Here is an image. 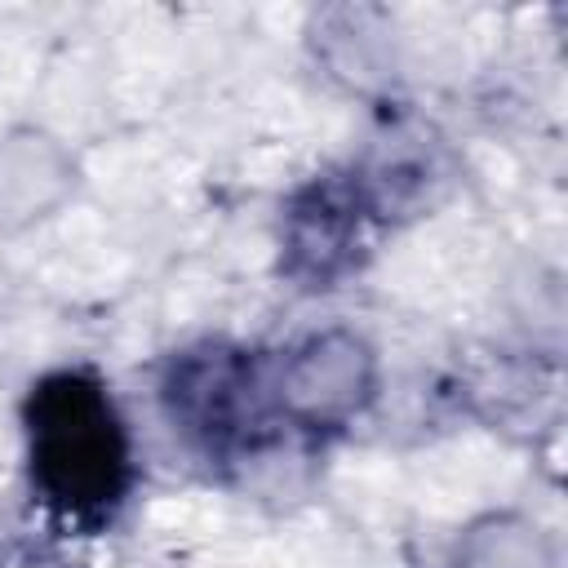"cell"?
<instances>
[{"instance_id":"9","label":"cell","mask_w":568,"mask_h":568,"mask_svg":"<svg viewBox=\"0 0 568 568\" xmlns=\"http://www.w3.org/2000/svg\"><path fill=\"white\" fill-rule=\"evenodd\" d=\"M448 568H564L555 532L524 510H484L457 528Z\"/></svg>"},{"instance_id":"10","label":"cell","mask_w":568,"mask_h":568,"mask_svg":"<svg viewBox=\"0 0 568 568\" xmlns=\"http://www.w3.org/2000/svg\"><path fill=\"white\" fill-rule=\"evenodd\" d=\"M0 568H84L71 550V537L58 528L44 532H13L0 541Z\"/></svg>"},{"instance_id":"8","label":"cell","mask_w":568,"mask_h":568,"mask_svg":"<svg viewBox=\"0 0 568 568\" xmlns=\"http://www.w3.org/2000/svg\"><path fill=\"white\" fill-rule=\"evenodd\" d=\"M80 182V164L62 138L36 124L0 133V231L18 235L49 222Z\"/></svg>"},{"instance_id":"6","label":"cell","mask_w":568,"mask_h":568,"mask_svg":"<svg viewBox=\"0 0 568 568\" xmlns=\"http://www.w3.org/2000/svg\"><path fill=\"white\" fill-rule=\"evenodd\" d=\"M306 53L346 93L377 98L395 84V18L382 4H320L306 18Z\"/></svg>"},{"instance_id":"2","label":"cell","mask_w":568,"mask_h":568,"mask_svg":"<svg viewBox=\"0 0 568 568\" xmlns=\"http://www.w3.org/2000/svg\"><path fill=\"white\" fill-rule=\"evenodd\" d=\"M155 404L204 462L248 457L280 426L266 395V355L235 337H195L169 351L155 373Z\"/></svg>"},{"instance_id":"1","label":"cell","mask_w":568,"mask_h":568,"mask_svg":"<svg viewBox=\"0 0 568 568\" xmlns=\"http://www.w3.org/2000/svg\"><path fill=\"white\" fill-rule=\"evenodd\" d=\"M22 466L31 497L67 537L102 532L138 488V448L111 382L89 364H58L22 395Z\"/></svg>"},{"instance_id":"5","label":"cell","mask_w":568,"mask_h":568,"mask_svg":"<svg viewBox=\"0 0 568 568\" xmlns=\"http://www.w3.org/2000/svg\"><path fill=\"white\" fill-rule=\"evenodd\" d=\"M346 169L377 231L430 217L457 186V151L426 115L413 111L386 115Z\"/></svg>"},{"instance_id":"4","label":"cell","mask_w":568,"mask_h":568,"mask_svg":"<svg viewBox=\"0 0 568 568\" xmlns=\"http://www.w3.org/2000/svg\"><path fill=\"white\" fill-rule=\"evenodd\" d=\"M373 222L346 164L302 178L275 217V271L297 293L342 288L373 248Z\"/></svg>"},{"instance_id":"3","label":"cell","mask_w":568,"mask_h":568,"mask_svg":"<svg viewBox=\"0 0 568 568\" xmlns=\"http://www.w3.org/2000/svg\"><path fill=\"white\" fill-rule=\"evenodd\" d=\"M266 395L280 426L342 435L382 395V355L355 324H315L266 355Z\"/></svg>"},{"instance_id":"7","label":"cell","mask_w":568,"mask_h":568,"mask_svg":"<svg viewBox=\"0 0 568 568\" xmlns=\"http://www.w3.org/2000/svg\"><path fill=\"white\" fill-rule=\"evenodd\" d=\"M462 399L493 430H555L559 364L537 351H488L462 373Z\"/></svg>"}]
</instances>
